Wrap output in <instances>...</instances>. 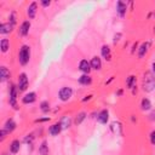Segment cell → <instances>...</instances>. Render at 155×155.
<instances>
[{"label":"cell","instance_id":"obj_31","mask_svg":"<svg viewBox=\"0 0 155 155\" xmlns=\"http://www.w3.org/2000/svg\"><path fill=\"white\" fill-rule=\"evenodd\" d=\"M50 120H51L50 116H45V117H38V119H35L34 122H35V124H41V122H47V121H50Z\"/></svg>","mask_w":155,"mask_h":155},{"label":"cell","instance_id":"obj_14","mask_svg":"<svg viewBox=\"0 0 155 155\" xmlns=\"http://www.w3.org/2000/svg\"><path fill=\"white\" fill-rule=\"evenodd\" d=\"M90 64H91L92 70L99 71V70L102 69V61H101V58H99L98 56L92 57V58H91V61H90Z\"/></svg>","mask_w":155,"mask_h":155},{"label":"cell","instance_id":"obj_37","mask_svg":"<svg viewBox=\"0 0 155 155\" xmlns=\"http://www.w3.org/2000/svg\"><path fill=\"white\" fill-rule=\"evenodd\" d=\"M151 74L155 76V62L151 63Z\"/></svg>","mask_w":155,"mask_h":155},{"label":"cell","instance_id":"obj_35","mask_svg":"<svg viewBox=\"0 0 155 155\" xmlns=\"http://www.w3.org/2000/svg\"><path fill=\"white\" fill-rule=\"evenodd\" d=\"M149 119H150L151 121H155V110H154V111H151V114L149 115Z\"/></svg>","mask_w":155,"mask_h":155},{"label":"cell","instance_id":"obj_40","mask_svg":"<svg viewBox=\"0 0 155 155\" xmlns=\"http://www.w3.org/2000/svg\"><path fill=\"white\" fill-rule=\"evenodd\" d=\"M113 80H114V76H111V78L109 79V81H107V82H105V85H109V84H110V82H111Z\"/></svg>","mask_w":155,"mask_h":155},{"label":"cell","instance_id":"obj_42","mask_svg":"<svg viewBox=\"0 0 155 155\" xmlns=\"http://www.w3.org/2000/svg\"><path fill=\"white\" fill-rule=\"evenodd\" d=\"M153 16H154V18H155V12H154V13H153Z\"/></svg>","mask_w":155,"mask_h":155},{"label":"cell","instance_id":"obj_3","mask_svg":"<svg viewBox=\"0 0 155 155\" xmlns=\"http://www.w3.org/2000/svg\"><path fill=\"white\" fill-rule=\"evenodd\" d=\"M18 93H19V91H18L17 85L10 84V88H8V103H10V105H11L15 110H17V109L19 108V107H18V103H17Z\"/></svg>","mask_w":155,"mask_h":155},{"label":"cell","instance_id":"obj_10","mask_svg":"<svg viewBox=\"0 0 155 155\" xmlns=\"http://www.w3.org/2000/svg\"><path fill=\"white\" fill-rule=\"evenodd\" d=\"M97 121L102 125H107V122L109 121V111L108 109H102L98 114H97Z\"/></svg>","mask_w":155,"mask_h":155},{"label":"cell","instance_id":"obj_39","mask_svg":"<svg viewBox=\"0 0 155 155\" xmlns=\"http://www.w3.org/2000/svg\"><path fill=\"white\" fill-rule=\"evenodd\" d=\"M137 47H138V44L136 42V44L133 45V47H132V51H131V53H134V51H136V48H137Z\"/></svg>","mask_w":155,"mask_h":155},{"label":"cell","instance_id":"obj_26","mask_svg":"<svg viewBox=\"0 0 155 155\" xmlns=\"http://www.w3.org/2000/svg\"><path fill=\"white\" fill-rule=\"evenodd\" d=\"M59 124L62 125V128H63V130H67V128H69L70 125H71V119H70L69 116L65 115V116H63V117L61 119Z\"/></svg>","mask_w":155,"mask_h":155},{"label":"cell","instance_id":"obj_43","mask_svg":"<svg viewBox=\"0 0 155 155\" xmlns=\"http://www.w3.org/2000/svg\"><path fill=\"white\" fill-rule=\"evenodd\" d=\"M153 31H154V33H155V27H154V30H153Z\"/></svg>","mask_w":155,"mask_h":155},{"label":"cell","instance_id":"obj_6","mask_svg":"<svg viewBox=\"0 0 155 155\" xmlns=\"http://www.w3.org/2000/svg\"><path fill=\"white\" fill-rule=\"evenodd\" d=\"M36 13H38V2L31 1L27 7V16H28L29 19H34Z\"/></svg>","mask_w":155,"mask_h":155},{"label":"cell","instance_id":"obj_18","mask_svg":"<svg viewBox=\"0 0 155 155\" xmlns=\"http://www.w3.org/2000/svg\"><path fill=\"white\" fill-rule=\"evenodd\" d=\"M10 78H11L10 70L7 69V67L2 65V67L0 68V81H1V82H5V81H7Z\"/></svg>","mask_w":155,"mask_h":155},{"label":"cell","instance_id":"obj_19","mask_svg":"<svg viewBox=\"0 0 155 155\" xmlns=\"http://www.w3.org/2000/svg\"><path fill=\"white\" fill-rule=\"evenodd\" d=\"M78 81H79V84H80V85L88 86V85H91V84H92V76H91L90 74H82L81 76H79Z\"/></svg>","mask_w":155,"mask_h":155},{"label":"cell","instance_id":"obj_34","mask_svg":"<svg viewBox=\"0 0 155 155\" xmlns=\"http://www.w3.org/2000/svg\"><path fill=\"white\" fill-rule=\"evenodd\" d=\"M120 38H121V34H120V33L115 34V35H114V44H117V42L120 41Z\"/></svg>","mask_w":155,"mask_h":155},{"label":"cell","instance_id":"obj_15","mask_svg":"<svg viewBox=\"0 0 155 155\" xmlns=\"http://www.w3.org/2000/svg\"><path fill=\"white\" fill-rule=\"evenodd\" d=\"M2 128H5L8 133H12L16 128H17V124H16V121L13 120V119H7L6 121H5V124H4V127Z\"/></svg>","mask_w":155,"mask_h":155},{"label":"cell","instance_id":"obj_29","mask_svg":"<svg viewBox=\"0 0 155 155\" xmlns=\"http://www.w3.org/2000/svg\"><path fill=\"white\" fill-rule=\"evenodd\" d=\"M34 134L33 133H30V134H27L25 136V138H24V143L25 144H29V145H31L33 144V142H34Z\"/></svg>","mask_w":155,"mask_h":155},{"label":"cell","instance_id":"obj_38","mask_svg":"<svg viewBox=\"0 0 155 155\" xmlns=\"http://www.w3.org/2000/svg\"><path fill=\"white\" fill-rule=\"evenodd\" d=\"M92 98V94H88V96H86L85 98H82V102H87V101H90Z\"/></svg>","mask_w":155,"mask_h":155},{"label":"cell","instance_id":"obj_17","mask_svg":"<svg viewBox=\"0 0 155 155\" xmlns=\"http://www.w3.org/2000/svg\"><path fill=\"white\" fill-rule=\"evenodd\" d=\"M101 54H102V57L105 59V61H111V50H110V47L108 46V45H103L102 46V48H101Z\"/></svg>","mask_w":155,"mask_h":155},{"label":"cell","instance_id":"obj_22","mask_svg":"<svg viewBox=\"0 0 155 155\" xmlns=\"http://www.w3.org/2000/svg\"><path fill=\"white\" fill-rule=\"evenodd\" d=\"M151 107H153V105H151V102H150L149 98H147V97L142 98V101H140V109H142L143 111H148V110H150Z\"/></svg>","mask_w":155,"mask_h":155},{"label":"cell","instance_id":"obj_8","mask_svg":"<svg viewBox=\"0 0 155 155\" xmlns=\"http://www.w3.org/2000/svg\"><path fill=\"white\" fill-rule=\"evenodd\" d=\"M126 12H127V4L124 2L122 0H119L116 2V13H117V16L124 18L126 16Z\"/></svg>","mask_w":155,"mask_h":155},{"label":"cell","instance_id":"obj_13","mask_svg":"<svg viewBox=\"0 0 155 155\" xmlns=\"http://www.w3.org/2000/svg\"><path fill=\"white\" fill-rule=\"evenodd\" d=\"M79 70L82 71L84 74H90V71L92 70L90 62L87 59H81L80 63H79Z\"/></svg>","mask_w":155,"mask_h":155},{"label":"cell","instance_id":"obj_7","mask_svg":"<svg viewBox=\"0 0 155 155\" xmlns=\"http://www.w3.org/2000/svg\"><path fill=\"white\" fill-rule=\"evenodd\" d=\"M30 27H31V23H30V21H28V19L23 21V22L21 23V25H19V29H18V34H19L21 36H27V35L29 34Z\"/></svg>","mask_w":155,"mask_h":155},{"label":"cell","instance_id":"obj_2","mask_svg":"<svg viewBox=\"0 0 155 155\" xmlns=\"http://www.w3.org/2000/svg\"><path fill=\"white\" fill-rule=\"evenodd\" d=\"M30 61V47L28 45H22L19 47V51H18V63L24 67L29 63Z\"/></svg>","mask_w":155,"mask_h":155},{"label":"cell","instance_id":"obj_36","mask_svg":"<svg viewBox=\"0 0 155 155\" xmlns=\"http://www.w3.org/2000/svg\"><path fill=\"white\" fill-rule=\"evenodd\" d=\"M122 93H124V90H122V88H120V90H117V91H116V96H117V97H121V96H122Z\"/></svg>","mask_w":155,"mask_h":155},{"label":"cell","instance_id":"obj_1","mask_svg":"<svg viewBox=\"0 0 155 155\" xmlns=\"http://www.w3.org/2000/svg\"><path fill=\"white\" fill-rule=\"evenodd\" d=\"M142 87H143V91L145 92H151L153 90H155V76L151 74V71L144 73Z\"/></svg>","mask_w":155,"mask_h":155},{"label":"cell","instance_id":"obj_4","mask_svg":"<svg viewBox=\"0 0 155 155\" xmlns=\"http://www.w3.org/2000/svg\"><path fill=\"white\" fill-rule=\"evenodd\" d=\"M29 86V79L27 73H21L18 75V80H17V87L19 92H25L27 88Z\"/></svg>","mask_w":155,"mask_h":155},{"label":"cell","instance_id":"obj_24","mask_svg":"<svg viewBox=\"0 0 155 155\" xmlns=\"http://www.w3.org/2000/svg\"><path fill=\"white\" fill-rule=\"evenodd\" d=\"M87 117V113L86 111H80V113H78V115L75 116V119H74V124L76 125V126H79V125H81L82 122H84V120Z\"/></svg>","mask_w":155,"mask_h":155},{"label":"cell","instance_id":"obj_30","mask_svg":"<svg viewBox=\"0 0 155 155\" xmlns=\"http://www.w3.org/2000/svg\"><path fill=\"white\" fill-rule=\"evenodd\" d=\"M7 134H10L5 128H1L0 130V142H4L5 140V138L7 137Z\"/></svg>","mask_w":155,"mask_h":155},{"label":"cell","instance_id":"obj_25","mask_svg":"<svg viewBox=\"0 0 155 155\" xmlns=\"http://www.w3.org/2000/svg\"><path fill=\"white\" fill-rule=\"evenodd\" d=\"M0 50H1L2 53H6L10 50V40L7 38L1 39V41H0Z\"/></svg>","mask_w":155,"mask_h":155},{"label":"cell","instance_id":"obj_32","mask_svg":"<svg viewBox=\"0 0 155 155\" xmlns=\"http://www.w3.org/2000/svg\"><path fill=\"white\" fill-rule=\"evenodd\" d=\"M149 140H150V143H151L153 145H155V130H153V131L150 132V134H149Z\"/></svg>","mask_w":155,"mask_h":155},{"label":"cell","instance_id":"obj_20","mask_svg":"<svg viewBox=\"0 0 155 155\" xmlns=\"http://www.w3.org/2000/svg\"><path fill=\"white\" fill-rule=\"evenodd\" d=\"M21 149V142L19 139H13L11 143H10V147H8V150L11 154H17Z\"/></svg>","mask_w":155,"mask_h":155},{"label":"cell","instance_id":"obj_21","mask_svg":"<svg viewBox=\"0 0 155 155\" xmlns=\"http://www.w3.org/2000/svg\"><path fill=\"white\" fill-rule=\"evenodd\" d=\"M137 84V76L136 75H130L126 78V87L128 90H132L133 87H136Z\"/></svg>","mask_w":155,"mask_h":155},{"label":"cell","instance_id":"obj_27","mask_svg":"<svg viewBox=\"0 0 155 155\" xmlns=\"http://www.w3.org/2000/svg\"><path fill=\"white\" fill-rule=\"evenodd\" d=\"M50 102L48 101H42L41 103H40V110L44 113V114H47L48 111H50Z\"/></svg>","mask_w":155,"mask_h":155},{"label":"cell","instance_id":"obj_41","mask_svg":"<svg viewBox=\"0 0 155 155\" xmlns=\"http://www.w3.org/2000/svg\"><path fill=\"white\" fill-rule=\"evenodd\" d=\"M1 155H7V154H6V153H2V154H1Z\"/></svg>","mask_w":155,"mask_h":155},{"label":"cell","instance_id":"obj_16","mask_svg":"<svg viewBox=\"0 0 155 155\" xmlns=\"http://www.w3.org/2000/svg\"><path fill=\"white\" fill-rule=\"evenodd\" d=\"M13 25L12 24H10L8 22H5V23H1L0 24V34H2V35H6V34H10V33H12V30H13Z\"/></svg>","mask_w":155,"mask_h":155},{"label":"cell","instance_id":"obj_23","mask_svg":"<svg viewBox=\"0 0 155 155\" xmlns=\"http://www.w3.org/2000/svg\"><path fill=\"white\" fill-rule=\"evenodd\" d=\"M50 153V149H48V144H47V140L44 139L41 142V144L39 145V154L40 155H48Z\"/></svg>","mask_w":155,"mask_h":155},{"label":"cell","instance_id":"obj_28","mask_svg":"<svg viewBox=\"0 0 155 155\" xmlns=\"http://www.w3.org/2000/svg\"><path fill=\"white\" fill-rule=\"evenodd\" d=\"M8 23L12 24L13 27L16 25V23H17V15H16V11H11V13H10V16H8Z\"/></svg>","mask_w":155,"mask_h":155},{"label":"cell","instance_id":"obj_12","mask_svg":"<svg viewBox=\"0 0 155 155\" xmlns=\"http://www.w3.org/2000/svg\"><path fill=\"white\" fill-rule=\"evenodd\" d=\"M62 130H63L62 125L59 122H56V124H53V125H51L48 127V134L52 136V137H56V136H58L62 132Z\"/></svg>","mask_w":155,"mask_h":155},{"label":"cell","instance_id":"obj_11","mask_svg":"<svg viewBox=\"0 0 155 155\" xmlns=\"http://www.w3.org/2000/svg\"><path fill=\"white\" fill-rule=\"evenodd\" d=\"M35 101H36V93L33 92V91L27 92V93L22 97V103H23V104H33Z\"/></svg>","mask_w":155,"mask_h":155},{"label":"cell","instance_id":"obj_5","mask_svg":"<svg viewBox=\"0 0 155 155\" xmlns=\"http://www.w3.org/2000/svg\"><path fill=\"white\" fill-rule=\"evenodd\" d=\"M73 97V88L69 86H63L58 91V98L62 102H68Z\"/></svg>","mask_w":155,"mask_h":155},{"label":"cell","instance_id":"obj_33","mask_svg":"<svg viewBox=\"0 0 155 155\" xmlns=\"http://www.w3.org/2000/svg\"><path fill=\"white\" fill-rule=\"evenodd\" d=\"M40 5H41L42 7H48V6L51 5V1H50V0H41V1H40Z\"/></svg>","mask_w":155,"mask_h":155},{"label":"cell","instance_id":"obj_9","mask_svg":"<svg viewBox=\"0 0 155 155\" xmlns=\"http://www.w3.org/2000/svg\"><path fill=\"white\" fill-rule=\"evenodd\" d=\"M149 47H150V41H145V42H142L140 45H139V47H138V58L139 59H142V58H144V56L148 53V51H149Z\"/></svg>","mask_w":155,"mask_h":155}]
</instances>
